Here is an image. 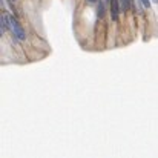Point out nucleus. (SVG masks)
<instances>
[{
	"instance_id": "7",
	"label": "nucleus",
	"mask_w": 158,
	"mask_h": 158,
	"mask_svg": "<svg viewBox=\"0 0 158 158\" xmlns=\"http://www.w3.org/2000/svg\"><path fill=\"white\" fill-rule=\"evenodd\" d=\"M88 2H89V3H95L97 0H88Z\"/></svg>"
},
{
	"instance_id": "4",
	"label": "nucleus",
	"mask_w": 158,
	"mask_h": 158,
	"mask_svg": "<svg viewBox=\"0 0 158 158\" xmlns=\"http://www.w3.org/2000/svg\"><path fill=\"white\" fill-rule=\"evenodd\" d=\"M132 2L134 0H120V5H121V11H129L131 6H132Z\"/></svg>"
},
{
	"instance_id": "1",
	"label": "nucleus",
	"mask_w": 158,
	"mask_h": 158,
	"mask_svg": "<svg viewBox=\"0 0 158 158\" xmlns=\"http://www.w3.org/2000/svg\"><path fill=\"white\" fill-rule=\"evenodd\" d=\"M8 31L12 34L14 39H17V40H20V42H23V40L26 39L25 29H23L22 25L17 22V19H14L12 15H8Z\"/></svg>"
},
{
	"instance_id": "3",
	"label": "nucleus",
	"mask_w": 158,
	"mask_h": 158,
	"mask_svg": "<svg viewBox=\"0 0 158 158\" xmlns=\"http://www.w3.org/2000/svg\"><path fill=\"white\" fill-rule=\"evenodd\" d=\"M6 31H8V15L3 14V15H2V20H0V32L3 34V32H6Z\"/></svg>"
},
{
	"instance_id": "2",
	"label": "nucleus",
	"mask_w": 158,
	"mask_h": 158,
	"mask_svg": "<svg viewBox=\"0 0 158 158\" xmlns=\"http://www.w3.org/2000/svg\"><path fill=\"white\" fill-rule=\"evenodd\" d=\"M109 2H110V17H112V20H118L120 11H121L120 0H109Z\"/></svg>"
},
{
	"instance_id": "8",
	"label": "nucleus",
	"mask_w": 158,
	"mask_h": 158,
	"mask_svg": "<svg viewBox=\"0 0 158 158\" xmlns=\"http://www.w3.org/2000/svg\"><path fill=\"white\" fill-rule=\"evenodd\" d=\"M9 2H15V0H9Z\"/></svg>"
},
{
	"instance_id": "6",
	"label": "nucleus",
	"mask_w": 158,
	"mask_h": 158,
	"mask_svg": "<svg viewBox=\"0 0 158 158\" xmlns=\"http://www.w3.org/2000/svg\"><path fill=\"white\" fill-rule=\"evenodd\" d=\"M141 3L144 8H151V0H141Z\"/></svg>"
},
{
	"instance_id": "5",
	"label": "nucleus",
	"mask_w": 158,
	"mask_h": 158,
	"mask_svg": "<svg viewBox=\"0 0 158 158\" xmlns=\"http://www.w3.org/2000/svg\"><path fill=\"white\" fill-rule=\"evenodd\" d=\"M103 14H105V5H103V2L102 3H98V9H97V17H103Z\"/></svg>"
},
{
	"instance_id": "9",
	"label": "nucleus",
	"mask_w": 158,
	"mask_h": 158,
	"mask_svg": "<svg viewBox=\"0 0 158 158\" xmlns=\"http://www.w3.org/2000/svg\"><path fill=\"white\" fill-rule=\"evenodd\" d=\"M154 2H157V3H158V0H154Z\"/></svg>"
}]
</instances>
